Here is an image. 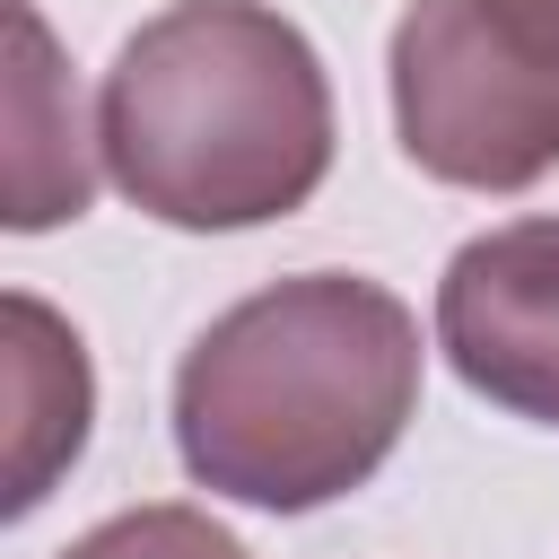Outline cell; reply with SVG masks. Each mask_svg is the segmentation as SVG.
Here are the masks:
<instances>
[{"mask_svg":"<svg viewBox=\"0 0 559 559\" xmlns=\"http://www.w3.org/2000/svg\"><path fill=\"white\" fill-rule=\"evenodd\" d=\"M0 114H9V201H0V218L17 236L79 218L105 148L79 114V87H70L35 0H9V96H0Z\"/></svg>","mask_w":559,"mask_h":559,"instance_id":"5","label":"cell"},{"mask_svg":"<svg viewBox=\"0 0 559 559\" xmlns=\"http://www.w3.org/2000/svg\"><path fill=\"white\" fill-rule=\"evenodd\" d=\"M384 70L419 175L524 192L559 166V0H411Z\"/></svg>","mask_w":559,"mask_h":559,"instance_id":"3","label":"cell"},{"mask_svg":"<svg viewBox=\"0 0 559 559\" xmlns=\"http://www.w3.org/2000/svg\"><path fill=\"white\" fill-rule=\"evenodd\" d=\"M437 349L498 411L559 428V218H507L445 262Z\"/></svg>","mask_w":559,"mask_h":559,"instance_id":"4","label":"cell"},{"mask_svg":"<svg viewBox=\"0 0 559 559\" xmlns=\"http://www.w3.org/2000/svg\"><path fill=\"white\" fill-rule=\"evenodd\" d=\"M411 411L419 323L358 271H297L236 297L175 367L183 472L271 515H306L376 480Z\"/></svg>","mask_w":559,"mask_h":559,"instance_id":"1","label":"cell"},{"mask_svg":"<svg viewBox=\"0 0 559 559\" xmlns=\"http://www.w3.org/2000/svg\"><path fill=\"white\" fill-rule=\"evenodd\" d=\"M0 384H9V489H0V507L26 515L79 463L87 419H96V376H87L79 332L26 288H9V306H0Z\"/></svg>","mask_w":559,"mask_h":559,"instance_id":"6","label":"cell"},{"mask_svg":"<svg viewBox=\"0 0 559 559\" xmlns=\"http://www.w3.org/2000/svg\"><path fill=\"white\" fill-rule=\"evenodd\" d=\"M61 559H253L218 515H201V507H122V515H105L96 533H79Z\"/></svg>","mask_w":559,"mask_h":559,"instance_id":"7","label":"cell"},{"mask_svg":"<svg viewBox=\"0 0 559 559\" xmlns=\"http://www.w3.org/2000/svg\"><path fill=\"white\" fill-rule=\"evenodd\" d=\"M96 148L114 192L157 227H262L332 175V79L297 17L262 0H175L114 52Z\"/></svg>","mask_w":559,"mask_h":559,"instance_id":"2","label":"cell"}]
</instances>
